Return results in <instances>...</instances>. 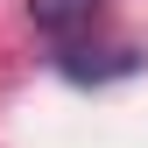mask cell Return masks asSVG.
<instances>
[{
    "label": "cell",
    "instance_id": "1",
    "mask_svg": "<svg viewBox=\"0 0 148 148\" xmlns=\"http://www.w3.org/2000/svg\"><path fill=\"white\" fill-rule=\"evenodd\" d=\"M92 7H99V0H28V21L42 35H71V28L92 21Z\"/></svg>",
    "mask_w": 148,
    "mask_h": 148
}]
</instances>
